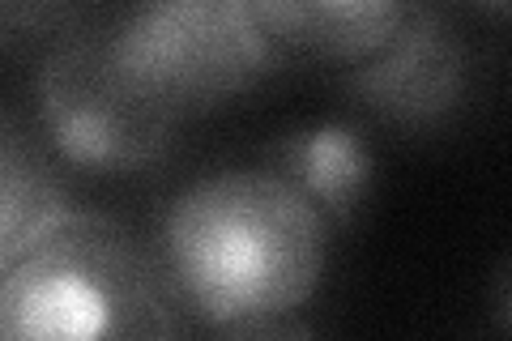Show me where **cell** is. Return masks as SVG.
Instances as JSON below:
<instances>
[{"instance_id": "6da1fadb", "label": "cell", "mask_w": 512, "mask_h": 341, "mask_svg": "<svg viewBox=\"0 0 512 341\" xmlns=\"http://www.w3.org/2000/svg\"><path fill=\"white\" fill-rule=\"evenodd\" d=\"M150 243L188 320L214 333L291 316L329 265V222L265 167H222L184 184Z\"/></svg>"}, {"instance_id": "7a4b0ae2", "label": "cell", "mask_w": 512, "mask_h": 341, "mask_svg": "<svg viewBox=\"0 0 512 341\" xmlns=\"http://www.w3.org/2000/svg\"><path fill=\"white\" fill-rule=\"evenodd\" d=\"M0 341H192L154 243L69 209L0 265Z\"/></svg>"}, {"instance_id": "3957f363", "label": "cell", "mask_w": 512, "mask_h": 341, "mask_svg": "<svg viewBox=\"0 0 512 341\" xmlns=\"http://www.w3.org/2000/svg\"><path fill=\"white\" fill-rule=\"evenodd\" d=\"M107 60L171 120L210 116L286 69L239 0H150L99 9Z\"/></svg>"}, {"instance_id": "277c9868", "label": "cell", "mask_w": 512, "mask_h": 341, "mask_svg": "<svg viewBox=\"0 0 512 341\" xmlns=\"http://www.w3.org/2000/svg\"><path fill=\"white\" fill-rule=\"evenodd\" d=\"M94 22L99 13L30 69V124L60 167L107 180L154 175L180 150V120L116 73Z\"/></svg>"}, {"instance_id": "5b68a950", "label": "cell", "mask_w": 512, "mask_h": 341, "mask_svg": "<svg viewBox=\"0 0 512 341\" xmlns=\"http://www.w3.org/2000/svg\"><path fill=\"white\" fill-rule=\"evenodd\" d=\"M474 77V47L453 13L440 5H410L406 22L376 56L338 73V90L367 128L440 137L470 111Z\"/></svg>"}, {"instance_id": "8992f818", "label": "cell", "mask_w": 512, "mask_h": 341, "mask_svg": "<svg viewBox=\"0 0 512 341\" xmlns=\"http://www.w3.org/2000/svg\"><path fill=\"white\" fill-rule=\"evenodd\" d=\"M269 175L291 184L320 218L333 226H350L376 188V137L359 116H316L278 128L261 145V162Z\"/></svg>"}, {"instance_id": "52a82bcc", "label": "cell", "mask_w": 512, "mask_h": 341, "mask_svg": "<svg viewBox=\"0 0 512 341\" xmlns=\"http://www.w3.org/2000/svg\"><path fill=\"white\" fill-rule=\"evenodd\" d=\"M252 18L282 64L355 69L376 56L406 22L410 5L397 0H256Z\"/></svg>"}, {"instance_id": "ba28073f", "label": "cell", "mask_w": 512, "mask_h": 341, "mask_svg": "<svg viewBox=\"0 0 512 341\" xmlns=\"http://www.w3.org/2000/svg\"><path fill=\"white\" fill-rule=\"evenodd\" d=\"M69 209L60 162L35 124L0 103V265Z\"/></svg>"}, {"instance_id": "9c48e42d", "label": "cell", "mask_w": 512, "mask_h": 341, "mask_svg": "<svg viewBox=\"0 0 512 341\" xmlns=\"http://www.w3.org/2000/svg\"><path fill=\"white\" fill-rule=\"evenodd\" d=\"M99 5H52V0H0V60L35 64L56 43L77 35Z\"/></svg>"}, {"instance_id": "30bf717a", "label": "cell", "mask_w": 512, "mask_h": 341, "mask_svg": "<svg viewBox=\"0 0 512 341\" xmlns=\"http://www.w3.org/2000/svg\"><path fill=\"white\" fill-rule=\"evenodd\" d=\"M214 341H325L308 320L282 316V320H261V324H239V329H218Z\"/></svg>"}, {"instance_id": "8fae6325", "label": "cell", "mask_w": 512, "mask_h": 341, "mask_svg": "<svg viewBox=\"0 0 512 341\" xmlns=\"http://www.w3.org/2000/svg\"><path fill=\"white\" fill-rule=\"evenodd\" d=\"M491 316H495V333H500V337H508V324H512V307H508V261H500V269H495Z\"/></svg>"}]
</instances>
